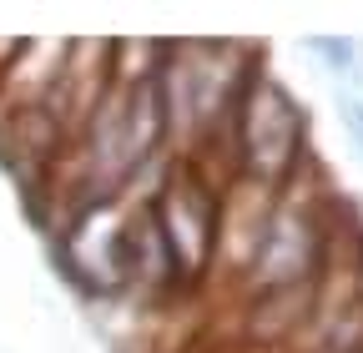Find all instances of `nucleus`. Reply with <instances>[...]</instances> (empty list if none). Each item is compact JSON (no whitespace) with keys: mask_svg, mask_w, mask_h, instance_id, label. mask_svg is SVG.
<instances>
[{"mask_svg":"<svg viewBox=\"0 0 363 353\" xmlns=\"http://www.w3.org/2000/svg\"><path fill=\"white\" fill-rule=\"evenodd\" d=\"M308 51H318L333 71H353V40L348 35H313Z\"/></svg>","mask_w":363,"mask_h":353,"instance_id":"f03ea898","label":"nucleus"},{"mask_svg":"<svg viewBox=\"0 0 363 353\" xmlns=\"http://www.w3.org/2000/svg\"><path fill=\"white\" fill-rule=\"evenodd\" d=\"M247 147H252V162H288L293 157V142H298V131H303V116L298 106L278 91V86H262V101L252 96L247 101Z\"/></svg>","mask_w":363,"mask_h":353,"instance_id":"f257e3e1","label":"nucleus"},{"mask_svg":"<svg viewBox=\"0 0 363 353\" xmlns=\"http://www.w3.org/2000/svg\"><path fill=\"white\" fill-rule=\"evenodd\" d=\"M343 121H348V131H353L358 147H363V101H343Z\"/></svg>","mask_w":363,"mask_h":353,"instance_id":"7ed1b4c3","label":"nucleus"}]
</instances>
